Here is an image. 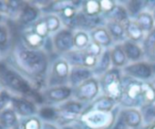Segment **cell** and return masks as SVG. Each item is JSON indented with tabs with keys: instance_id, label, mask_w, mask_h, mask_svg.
<instances>
[{
	"instance_id": "cell-22",
	"label": "cell",
	"mask_w": 155,
	"mask_h": 129,
	"mask_svg": "<svg viewBox=\"0 0 155 129\" xmlns=\"http://www.w3.org/2000/svg\"><path fill=\"white\" fill-rule=\"evenodd\" d=\"M106 29L109 31L113 42H116L117 44H121L125 40H127L126 33H125V26L118 22L107 21Z\"/></svg>"
},
{
	"instance_id": "cell-16",
	"label": "cell",
	"mask_w": 155,
	"mask_h": 129,
	"mask_svg": "<svg viewBox=\"0 0 155 129\" xmlns=\"http://www.w3.org/2000/svg\"><path fill=\"white\" fill-rule=\"evenodd\" d=\"M119 114L124 119L130 129H138L140 127L143 118L139 108H122L119 111Z\"/></svg>"
},
{
	"instance_id": "cell-8",
	"label": "cell",
	"mask_w": 155,
	"mask_h": 129,
	"mask_svg": "<svg viewBox=\"0 0 155 129\" xmlns=\"http://www.w3.org/2000/svg\"><path fill=\"white\" fill-rule=\"evenodd\" d=\"M44 105L63 104L73 96V88L69 85H58L46 87L41 91Z\"/></svg>"
},
{
	"instance_id": "cell-23",
	"label": "cell",
	"mask_w": 155,
	"mask_h": 129,
	"mask_svg": "<svg viewBox=\"0 0 155 129\" xmlns=\"http://www.w3.org/2000/svg\"><path fill=\"white\" fill-rule=\"evenodd\" d=\"M112 68H124L127 65L128 59L124 53L121 44H115L110 49Z\"/></svg>"
},
{
	"instance_id": "cell-6",
	"label": "cell",
	"mask_w": 155,
	"mask_h": 129,
	"mask_svg": "<svg viewBox=\"0 0 155 129\" xmlns=\"http://www.w3.org/2000/svg\"><path fill=\"white\" fill-rule=\"evenodd\" d=\"M71 66L62 56H58L50 60L47 77V87L68 85Z\"/></svg>"
},
{
	"instance_id": "cell-1",
	"label": "cell",
	"mask_w": 155,
	"mask_h": 129,
	"mask_svg": "<svg viewBox=\"0 0 155 129\" xmlns=\"http://www.w3.org/2000/svg\"><path fill=\"white\" fill-rule=\"evenodd\" d=\"M4 59L25 76L37 90L41 92L47 87L51 58L45 49L28 48L23 44L17 32L10 52Z\"/></svg>"
},
{
	"instance_id": "cell-44",
	"label": "cell",
	"mask_w": 155,
	"mask_h": 129,
	"mask_svg": "<svg viewBox=\"0 0 155 129\" xmlns=\"http://www.w3.org/2000/svg\"><path fill=\"white\" fill-rule=\"evenodd\" d=\"M140 129H155V123L150 124H145L144 126L140 127Z\"/></svg>"
},
{
	"instance_id": "cell-2",
	"label": "cell",
	"mask_w": 155,
	"mask_h": 129,
	"mask_svg": "<svg viewBox=\"0 0 155 129\" xmlns=\"http://www.w3.org/2000/svg\"><path fill=\"white\" fill-rule=\"evenodd\" d=\"M0 86L14 96L27 97L43 106L41 92L5 59H0Z\"/></svg>"
},
{
	"instance_id": "cell-24",
	"label": "cell",
	"mask_w": 155,
	"mask_h": 129,
	"mask_svg": "<svg viewBox=\"0 0 155 129\" xmlns=\"http://www.w3.org/2000/svg\"><path fill=\"white\" fill-rule=\"evenodd\" d=\"M125 33L127 39L139 43L142 42L145 36L144 31L140 29V27L137 24L134 19H130L125 26Z\"/></svg>"
},
{
	"instance_id": "cell-26",
	"label": "cell",
	"mask_w": 155,
	"mask_h": 129,
	"mask_svg": "<svg viewBox=\"0 0 155 129\" xmlns=\"http://www.w3.org/2000/svg\"><path fill=\"white\" fill-rule=\"evenodd\" d=\"M111 67H112V63H111V59H110V49H104L101 56L99 58L97 66L92 70L93 74L100 76V78H101L103 74H105L107 72H109L111 69Z\"/></svg>"
},
{
	"instance_id": "cell-45",
	"label": "cell",
	"mask_w": 155,
	"mask_h": 129,
	"mask_svg": "<svg viewBox=\"0 0 155 129\" xmlns=\"http://www.w3.org/2000/svg\"><path fill=\"white\" fill-rule=\"evenodd\" d=\"M149 62H150V63H152V62H155V49L153 50V52H152V55H151V57H150V59Z\"/></svg>"
},
{
	"instance_id": "cell-52",
	"label": "cell",
	"mask_w": 155,
	"mask_h": 129,
	"mask_svg": "<svg viewBox=\"0 0 155 129\" xmlns=\"http://www.w3.org/2000/svg\"></svg>"
},
{
	"instance_id": "cell-38",
	"label": "cell",
	"mask_w": 155,
	"mask_h": 129,
	"mask_svg": "<svg viewBox=\"0 0 155 129\" xmlns=\"http://www.w3.org/2000/svg\"><path fill=\"white\" fill-rule=\"evenodd\" d=\"M12 94L0 86V112L10 106Z\"/></svg>"
},
{
	"instance_id": "cell-42",
	"label": "cell",
	"mask_w": 155,
	"mask_h": 129,
	"mask_svg": "<svg viewBox=\"0 0 155 129\" xmlns=\"http://www.w3.org/2000/svg\"><path fill=\"white\" fill-rule=\"evenodd\" d=\"M9 12V1H1L0 0V13L8 17Z\"/></svg>"
},
{
	"instance_id": "cell-3",
	"label": "cell",
	"mask_w": 155,
	"mask_h": 129,
	"mask_svg": "<svg viewBox=\"0 0 155 129\" xmlns=\"http://www.w3.org/2000/svg\"><path fill=\"white\" fill-rule=\"evenodd\" d=\"M118 113L117 108L112 112L85 109L75 124L79 129H110L117 118Z\"/></svg>"
},
{
	"instance_id": "cell-9",
	"label": "cell",
	"mask_w": 155,
	"mask_h": 129,
	"mask_svg": "<svg viewBox=\"0 0 155 129\" xmlns=\"http://www.w3.org/2000/svg\"><path fill=\"white\" fill-rule=\"evenodd\" d=\"M53 52L58 56H63L64 54L75 49L74 46V31L63 28L55 33L51 39Z\"/></svg>"
},
{
	"instance_id": "cell-39",
	"label": "cell",
	"mask_w": 155,
	"mask_h": 129,
	"mask_svg": "<svg viewBox=\"0 0 155 129\" xmlns=\"http://www.w3.org/2000/svg\"><path fill=\"white\" fill-rule=\"evenodd\" d=\"M84 50L91 56H94L96 58H100L101 56V54L103 53L104 49L101 46H100L99 44H97L96 42L91 40V43L89 44V46L86 49H84Z\"/></svg>"
},
{
	"instance_id": "cell-48",
	"label": "cell",
	"mask_w": 155,
	"mask_h": 129,
	"mask_svg": "<svg viewBox=\"0 0 155 129\" xmlns=\"http://www.w3.org/2000/svg\"><path fill=\"white\" fill-rule=\"evenodd\" d=\"M151 64V69H152V73H153V75L155 76V62H152V63H150Z\"/></svg>"
},
{
	"instance_id": "cell-30",
	"label": "cell",
	"mask_w": 155,
	"mask_h": 129,
	"mask_svg": "<svg viewBox=\"0 0 155 129\" xmlns=\"http://www.w3.org/2000/svg\"><path fill=\"white\" fill-rule=\"evenodd\" d=\"M125 8L128 11L130 19H135L147 6V1H127L125 3Z\"/></svg>"
},
{
	"instance_id": "cell-37",
	"label": "cell",
	"mask_w": 155,
	"mask_h": 129,
	"mask_svg": "<svg viewBox=\"0 0 155 129\" xmlns=\"http://www.w3.org/2000/svg\"><path fill=\"white\" fill-rule=\"evenodd\" d=\"M32 29H34V31L38 34L40 37H42L43 39H48V36H49V30L48 29V26H47V23L45 22L43 17H41L36 23H34L32 26Z\"/></svg>"
},
{
	"instance_id": "cell-13",
	"label": "cell",
	"mask_w": 155,
	"mask_h": 129,
	"mask_svg": "<svg viewBox=\"0 0 155 129\" xmlns=\"http://www.w3.org/2000/svg\"><path fill=\"white\" fill-rule=\"evenodd\" d=\"M121 72H123L124 76L130 77L141 82H147L153 76L151 64L149 61L140 60L128 64L122 69Z\"/></svg>"
},
{
	"instance_id": "cell-34",
	"label": "cell",
	"mask_w": 155,
	"mask_h": 129,
	"mask_svg": "<svg viewBox=\"0 0 155 129\" xmlns=\"http://www.w3.org/2000/svg\"><path fill=\"white\" fill-rule=\"evenodd\" d=\"M142 98H143V106L155 104V92L151 87L150 82H143Z\"/></svg>"
},
{
	"instance_id": "cell-43",
	"label": "cell",
	"mask_w": 155,
	"mask_h": 129,
	"mask_svg": "<svg viewBox=\"0 0 155 129\" xmlns=\"http://www.w3.org/2000/svg\"><path fill=\"white\" fill-rule=\"evenodd\" d=\"M60 129H79V128H78V126H77V125L70 124H67V125L61 126V127H60Z\"/></svg>"
},
{
	"instance_id": "cell-47",
	"label": "cell",
	"mask_w": 155,
	"mask_h": 129,
	"mask_svg": "<svg viewBox=\"0 0 155 129\" xmlns=\"http://www.w3.org/2000/svg\"><path fill=\"white\" fill-rule=\"evenodd\" d=\"M12 129H24L23 128V126H22V124H21V122H19V124H18V125H16L14 128H12Z\"/></svg>"
},
{
	"instance_id": "cell-25",
	"label": "cell",
	"mask_w": 155,
	"mask_h": 129,
	"mask_svg": "<svg viewBox=\"0 0 155 129\" xmlns=\"http://www.w3.org/2000/svg\"><path fill=\"white\" fill-rule=\"evenodd\" d=\"M19 122L20 118L10 106L0 112V124L5 129H12L18 125Z\"/></svg>"
},
{
	"instance_id": "cell-49",
	"label": "cell",
	"mask_w": 155,
	"mask_h": 129,
	"mask_svg": "<svg viewBox=\"0 0 155 129\" xmlns=\"http://www.w3.org/2000/svg\"><path fill=\"white\" fill-rule=\"evenodd\" d=\"M3 20H4V15H2L1 13H0V24H1L2 22H4Z\"/></svg>"
},
{
	"instance_id": "cell-10",
	"label": "cell",
	"mask_w": 155,
	"mask_h": 129,
	"mask_svg": "<svg viewBox=\"0 0 155 129\" xmlns=\"http://www.w3.org/2000/svg\"><path fill=\"white\" fill-rule=\"evenodd\" d=\"M41 9L34 3L23 2L22 8L18 13V18L14 22H10L17 29H24L32 26L41 17Z\"/></svg>"
},
{
	"instance_id": "cell-12",
	"label": "cell",
	"mask_w": 155,
	"mask_h": 129,
	"mask_svg": "<svg viewBox=\"0 0 155 129\" xmlns=\"http://www.w3.org/2000/svg\"><path fill=\"white\" fill-rule=\"evenodd\" d=\"M10 107L20 119L35 116L38 113V105L29 98L12 95Z\"/></svg>"
},
{
	"instance_id": "cell-40",
	"label": "cell",
	"mask_w": 155,
	"mask_h": 129,
	"mask_svg": "<svg viewBox=\"0 0 155 129\" xmlns=\"http://www.w3.org/2000/svg\"><path fill=\"white\" fill-rule=\"evenodd\" d=\"M110 129H130V128L127 125V124L125 123L124 119L118 113L117 118H116V120H115V122H114V124Z\"/></svg>"
},
{
	"instance_id": "cell-36",
	"label": "cell",
	"mask_w": 155,
	"mask_h": 129,
	"mask_svg": "<svg viewBox=\"0 0 155 129\" xmlns=\"http://www.w3.org/2000/svg\"><path fill=\"white\" fill-rule=\"evenodd\" d=\"M20 122L24 129H42L43 127V122L38 115L20 119Z\"/></svg>"
},
{
	"instance_id": "cell-46",
	"label": "cell",
	"mask_w": 155,
	"mask_h": 129,
	"mask_svg": "<svg viewBox=\"0 0 155 129\" xmlns=\"http://www.w3.org/2000/svg\"><path fill=\"white\" fill-rule=\"evenodd\" d=\"M150 83L151 87L153 88V90H154V92H155V79H152V80L150 82Z\"/></svg>"
},
{
	"instance_id": "cell-31",
	"label": "cell",
	"mask_w": 155,
	"mask_h": 129,
	"mask_svg": "<svg viewBox=\"0 0 155 129\" xmlns=\"http://www.w3.org/2000/svg\"><path fill=\"white\" fill-rule=\"evenodd\" d=\"M142 49L144 51V56L150 60L153 50L155 49V28L149 33L146 34L142 41Z\"/></svg>"
},
{
	"instance_id": "cell-19",
	"label": "cell",
	"mask_w": 155,
	"mask_h": 129,
	"mask_svg": "<svg viewBox=\"0 0 155 129\" xmlns=\"http://www.w3.org/2000/svg\"><path fill=\"white\" fill-rule=\"evenodd\" d=\"M121 45L128 61H131V63L138 62L140 61V59L143 58L144 56L143 49L138 43L127 39L123 43H121Z\"/></svg>"
},
{
	"instance_id": "cell-20",
	"label": "cell",
	"mask_w": 155,
	"mask_h": 129,
	"mask_svg": "<svg viewBox=\"0 0 155 129\" xmlns=\"http://www.w3.org/2000/svg\"><path fill=\"white\" fill-rule=\"evenodd\" d=\"M91 39L92 41L96 42L103 49H110L113 40L107 30L106 27H99L91 32Z\"/></svg>"
},
{
	"instance_id": "cell-29",
	"label": "cell",
	"mask_w": 155,
	"mask_h": 129,
	"mask_svg": "<svg viewBox=\"0 0 155 129\" xmlns=\"http://www.w3.org/2000/svg\"><path fill=\"white\" fill-rule=\"evenodd\" d=\"M81 10L90 17H97L102 15V8L101 1L90 0V1H82Z\"/></svg>"
},
{
	"instance_id": "cell-41",
	"label": "cell",
	"mask_w": 155,
	"mask_h": 129,
	"mask_svg": "<svg viewBox=\"0 0 155 129\" xmlns=\"http://www.w3.org/2000/svg\"><path fill=\"white\" fill-rule=\"evenodd\" d=\"M101 8H102V14H107L112 10V8L116 6L115 1H109V0H104V1H101Z\"/></svg>"
},
{
	"instance_id": "cell-7",
	"label": "cell",
	"mask_w": 155,
	"mask_h": 129,
	"mask_svg": "<svg viewBox=\"0 0 155 129\" xmlns=\"http://www.w3.org/2000/svg\"><path fill=\"white\" fill-rule=\"evenodd\" d=\"M100 92V80L92 77L73 89V97L74 100L89 105L98 97Z\"/></svg>"
},
{
	"instance_id": "cell-28",
	"label": "cell",
	"mask_w": 155,
	"mask_h": 129,
	"mask_svg": "<svg viewBox=\"0 0 155 129\" xmlns=\"http://www.w3.org/2000/svg\"><path fill=\"white\" fill-rule=\"evenodd\" d=\"M134 20L144 31V33H149L155 28L154 19L152 17V14L149 11H142Z\"/></svg>"
},
{
	"instance_id": "cell-15",
	"label": "cell",
	"mask_w": 155,
	"mask_h": 129,
	"mask_svg": "<svg viewBox=\"0 0 155 129\" xmlns=\"http://www.w3.org/2000/svg\"><path fill=\"white\" fill-rule=\"evenodd\" d=\"M17 30L18 31V37L20 38L21 41L25 46L33 49H44L45 45L47 43V39L37 34L31 26L20 29H17Z\"/></svg>"
},
{
	"instance_id": "cell-18",
	"label": "cell",
	"mask_w": 155,
	"mask_h": 129,
	"mask_svg": "<svg viewBox=\"0 0 155 129\" xmlns=\"http://www.w3.org/2000/svg\"><path fill=\"white\" fill-rule=\"evenodd\" d=\"M102 17L107 21H114L118 22L123 26H126V24L130 20L128 11L124 5L116 4V6L112 8V10L107 14H102Z\"/></svg>"
},
{
	"instance_id": "cell-11",
	"label": "cell",
	"mask_w": 155,
	"mask_h": 129,
	"mask_svg": "<svg viewBox=\"0 0 155 129\" xmlns=\"http://www.w3.org/2000/svg\"><path fill=\"white\" fill-rule=\"evenodd\" d=\"M71 67H85L93 70L98 64L99 58L88 54L84 49H73L62 56Z\"/></svg>"
},
{
	"instance_id": "cell-51",
	"label": "cell",
	"mask_w": 155,
	"mask_h": 129,
	"mask_svg": "<svg viewBox=\"0 0 155 129\" xmlns=\"http://www.w3.org/2000/svg\"><path fill=\"white\" fill-rule=\"evenodd\" d=\"M0 129H5V128L2 126V124H0Z\"/></svg>"
},
{
	"instance_id": "cell-21",
	"label": "cell",
	"mask_w": 155,
	"mask_h": 129,
	"mask_svg": "<svg viewBox=\"0 0 155 129\" xmlns=\"http://www.w3.org/2000/svg\"><path fill=\"white\" fill-rule=\"evenodd\" d=\"M116 104H117L114 101L101 94V96H98L92 103L87 105L86 109L97 110V111H102V112H112L116 109L115 108Z\"/></svg>"
},
{
	"instance_id": "cell-33",
	"label": "cell",
	"mask_w": 155,
	"mask_h": 129,
	"mask_svg": "<svg viewBox=\"0 0 155 129\" xmlns=\"http://www.w3.org/2000/svg\"><path fill=\"white\" fill-rule=\"evenodd\" d=\"M45 22L47 23L49 33H57L61 27V20L59 17L56 14H46L43 17Z\"/></svg>"
},
{
	"instance_id": "cell-50",
	"label": "cell",
	"mask_w": 155,
	"mask_h": 129,
	"mask_svg": "<svg viewBox=\"0 0 155 129\" xmlns=\"http://www.w3.org/2000/svg\"><path fill=\"white\" fill-rule=\"evenodd\" d=\"M152 17H153V19H154V21H155V6H154V8H153V9H152Z\"/></svg>"
},
{
	"instance_id": "cell-35",
	"label": "cell",
	"mask_w": 155,
	"mask_h": 129,
	"mask_svg": "<svg viewBox=\"0 0 155 129\" xmlns=\"http://www.w3.org/2000/svg\"><path fill=\"white\" fill-rule=\"evenodd\" d=\"M143 123L145 124H150L155 123V104L150 105H144L140 109Z\"/></svg>"
},
{
	"instance_id": "cell-27",
	"label": "cell",
	"mask_w": 155,
	"mask_h": 129,
	"mask_svg": "<svg viewBox=\"0 0 155 129\" xmlns=\"http://www.w3.org/2000/svg\"><path fill=\"white\" fill-rule=\"evenodd\" d=\"M38 116L43 121L47 123H57L58 111V107L55 105H43L38 109Z\"/></svg>"
},
{
	"instance_id": "cell-14",
	"label": "cell",
	"mask_w": 155,
	"mask_h": 129,
	"mask_svg": "<svg viewBox=\"0 0 155 129\" xmlns=\"http://www.w3.org/2000/svg\"><path fill=\"white\" fill-rule=\"evenodd\" d=\"M17 34V29L9 21L2 22L0 24V57L6 58L12 48Z\"/></svg>"
},
{
	"instance_id": "cell-32",
	"label": "cell",
	"mask_w": 155,
	"mask_h": 129,
	"mask_svg": "<svg viewBox=\"0 0 155 129\" xmlns=\"http://www.w3.org/2000/svg\"><path fill=\"white\" fill-rule=\"evenodd\" d=\"M91 35L87 31L77 30L74 32V46L75 49H84L91 43Z\"/></svg>"
},
{
	"instance_id": "cell-17",
	"label": "cell",
	"mask_w": 155,
	"mask_h": 129,
	"mask_svg": "<svg viewBox=\"0 0 155 129\" xmlns=\"http://www.w3.org/2000/svg\"><path fill=\"white\" fill-rule=\"evenodd\" d=\"M94 76L93 71L85 67H71L68 83L73 89Z\"/></svg>"
},
{
	"instance_id": "cell-5",
	"label": "cell",
	"mask_w": 155,
	"mask_h": 129,
	"mask_svg": "<svg viewBox=\"0 0 155 129\" xmlns=\"http://www.w3.org/2000/svg\"><path fill=\"white\" fill-rule=\"evenodd\" d=\"M143 82L123 75V96L119 104L123 108H141Z\"/></svg>"
},
{
	"instance_id": "cell-4",
	"label": "cell",
	"mask_w": 155,
	"mask_h": 129,
	"mask_svg": "<svg viewBox=\"0 0 155 129\" xmlns=\"http://www.w3.org/2000/svg\"><path fill=\"white\" fill-rule=\"evenodd\" d=\"M100 86L102 95L120 104L123 96V75L121 70L111 68L100 79Z\"/></svg>"
}]
</instances>
